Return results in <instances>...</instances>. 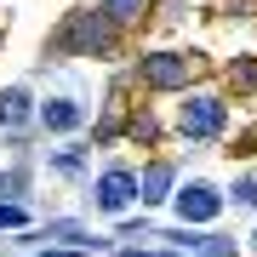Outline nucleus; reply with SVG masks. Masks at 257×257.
<instances>
[{
	"label": "nucleus",
	"instance_id": "1",
	"mask_svg": "<svg viewBox=\"0 0 257 257\" xmlns=\"http://www.w3.org/2000/svg\"><path fill=\"white\" fill-rule=\"evenodd\" d=\"M52 40H57V52H69V57H114L120 52V23H109L97 6H86V12H69Z\"/></svg>",
	"mask_w": 257,
	"mask_h": 257
},
{
	"label": "nucleus",
	"instance_id": "2",
	"mask_svg": "<svg viewBox=\"0 0 257 257\" xmlns=\"http://www.w3.org/2000/svg\"><path fill=\"white\" fill-rule=\"evenodd\" d=\"M229 132V103L217 92H183L177 103V138L183 143H217Z\"/></svg>",
	"mask_w": 257,
	"mask_h": 257
},
{
	"label": "nucleus",
	"instance_id": "3",
	"mask_svg": "<svg viewBox=\"0 0 257 257\" xmlns=\"http://www.w3.org/2000/svg\"><path fill=\"white\" fill-rule=\"evenodd\" d=\"M172 211L189 223V229H211V223H217L223 211H229V200H223V189L211 183V177H177Z\"/></svg>",
	"mask_w": 257,
	"mask_h": 257
},
{
	"label": "nucleus",
	"instance_id": "4",
	"mask_svg": "<svg viewBox=\"0 0 257 257\" xmlns=\"http://www.w3.org/2000/svg\"><path fill=\"white\" fill-rule=\"evenodd\" d=\"M138 80L149 86V92L183 97L189 86H194V69H189V57H183V52H172V46H155V52H143V57H138Z\"/></svg>",
	"mask_w": 257,
	"mask_h": 257
},
{
	"label": "nucleus",
	"instance_id": "5",
	"mask_svg": "<svg viewBox=\"0 0 257 257\" xmlns=\"http://www.w3.org/2000/svg\"><path fill=\"white\" fill-rule=\"evenodd\" d=\"M35 120H40V132H52V138H74V132L92 120V103H86L80 86H63V92H52V97L35 103Z\"/></svg>",
	"mask_w": 257,
	"mask_h": 257
},
{
	"label": "nucleus",
	"instance_id": "6",
	"mask_svg": "<svg viewBox=\"0 0 257 257\" xmlns=\"http://www.w3.org/2000/svg\"><path fill=\"white\" fill-rule=\"evenodd\" d=\"M92 206L103 211V217H126V211L138 206V172L120 166V160H109V166L92 177Z\"/></svg>",
	"mask_w": 257,
	"mask_h": 257
},
{
	"label": "nucleus",
	"instance_id": "7",
	"mask_svg": "<svg viewBox=\"0 0 257 257\" xmlns=\"http://www.w3.org/2000/svg\"><path fill=\"white\" fill-rule=\"evenodd\" d=\"M172 194H177V166L149 160L143 172H138V200H143L149 211H160V206H172Z\"/></svg>",
	"mask_w": 257,
	"mask_h": 257
},
{
	"label": "nucleus",
	"instance_id": "8",
	"mask_svg": "<svg viewBox=\"0 0 257 257\" xmlns=\"http://www.w3.org/2000/svg\"><path fill=\"white\" fill-rule=\"evenodd\" d=\"M35 120V92L29 86H0V132H29Z\"/></svg>",
	"mask_w": 257,
	"mask_h": 257
},
{
	"label": "nucleus",
	"instance_id": "9",
	"mask_svg": "<svg viewBox=\"0 0 257 257\" xmlns=\"http://www.w3.org/2000/svg\"><path fill=\"white\" fill-rule=\"evenodd\" d=\"M46 166H52L57 177H63V183H80V177H86V166H92V160H86V149H80V143H52Z\"/></svg>",
	"mask_w": 257,
	"mask_h": 257
},
{
	"label": "nucleus",
	"instance_id": "10",
	"mask_svg": "<svg viewBox=\"0 0 257 257\" xmlns=\"http://www.w3.org/2000/svg\"><path fill=\"white\" fill-rule=\"evenodd\" d=\"M149 6H155V0H97V12L109 23H120V29H132L138 18H149Z\"/></svg>",
	"mask_w": 257,
	"mask_h": 257
},
{
	"label": "nucleus",
	"instance_id": "11",
	"mask_svg": "<svg viewBox=\"0 0 257 257\" xmlns=\"http://www.w3.org/2000/svg\"><path fill=\"white\" fill-rule=\"evenodd\" d=\"M223 80H229V92L251 97V92H257V57H234V63L223 69Z\"/></svg>",
	"mask_w": 257,
	"mask_h": 257
},
{
	"label": "nucleus",
	"instance_id": "12",
	"mask_svg": "<svg viewBox=\"0 0 257 257\" xmlns=\"http://www.w3.org/2000/svg\"><path fill=\"white\" fill-rule=\"evenodd\" d=\"M223 200H229L234 211H257V172H240L229 189H223Z\"/></svg>",
	"mask_w": 257,
	"mask_h": 257
},
{
	"label": "nucleus",
	"instance_id": "13",
	"mask_svg": "<svg viewBox=\"0 0 257 257\" xmlns=\"http://www.w3.org/2000/svg\"><path fill=\"white\" fill-rule=\"evenodd\" d=\"M29 189H35L29 166H12V172H0V200H23V206H29Z\"/></svg>",
	"mask_w": 257,
	"mask_h": 257
},
{
	"label": "nucleus",
	"instance_id": "14",
	"mask_svg": "<svg viewBox=\"0 0 257 257\" xmlns=\"http://www.w3.org/2000/svg\"><path fill=\"white\" fill-rule=\"evenodd\" d=\"M114 138H126V120H120V109L109 103V109L97 114V126H92V143H114Z\"/></svg>",
	"mask_w": 257,
	"mask_h": 257
},
{
	"label": "nucleus",
	"instance_id": "15",
	"mask_svg": "<svg viewBox=\"0 0 257 257\" xmlns=\"http://www.w3.org/2000/svg\"><path fill=\"white\" fill-rule=\"evenodd\" d=\"M29 229V206L23 200H0V234H23Z\"/></svg>",
	"mask_w": 257,
	"mask_h": 257
},
{
	"label": "nucleus",
	"instance_id": "16",
	"mask_svg": "<svg viewBox=\"0 0 257 257\" xmlns=\"http://www.w3.org/2000/svg\"><path fill=\"white\" fill-rule=\"evenodd\" d=\"M126 138H138V143H160V114H132V120H126Z\"/></svg>",
	"mask_w": 257,
	"mask_h": 257
},
{
	"label": "nucleus",
	"instance_id": "17",
	"mask_svg": "<svg viewBox=\"0 0 257 257\" xmlns=\"http://www.w3.org/2000/svg\"><path fill=\"white\" fill-rule=\"evenodd\" d=\"M251 251H257V223H251Z\"/></svg>",
	"mask_w": 257,
	"mask_h": 257
},
{
	"label": "nucleus",
	"instance_id": "18",
	"mask_svg": "<svg viewBox=\"0 0 257 257\" xmlns=\"http://www.w3.org/2000/svg\"><path fill=\"white\" fill-rule=\"evenodd\" d=\"M0 35H6V29H0Z\"/></svg>",
	"mask_w": 257,
	"mask_h": 257
},
{
	"label": "nucleus",
	"instance_id": "19",
	"mask_svg": "<svg viewBox=\"0 0 257 257\" xmlns=\"http://www.w3.org/2000/svg\"><path fill=\"white\" fill-rule=\"evenodd\" d=\"M183 257H189V251H183Z\"/></svg>",
	"mask_w": 257,
	"mask_h": 257
}]
</instances>
